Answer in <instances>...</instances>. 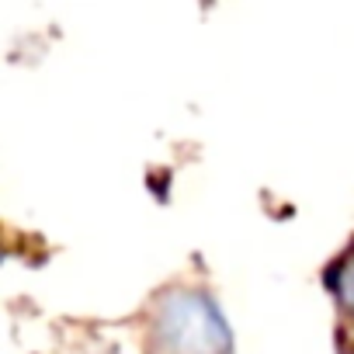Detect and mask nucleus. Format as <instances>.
Here are the masks:
<instances>
[{"label": "nucleus", "mask_w": 354, "mask_h": 354, "mask_svg": "<svg viewBox=\"0 0 354 354\" xmlns=\"http://www.w3.org/2000/svg\"><path fill=\"white\" fill-rule=\"evenodd\" d=\"M153 333L163 354H226L230 344L223 316L195 292L167 295L156 309Z\"/></svg>", "instance_id": "1"}, {"label": "nucleus", "mask_w": 354, "mask_h": 354, "mask_svg": "<svg viewBox=\"0 0 354 354\" xmlns=\"http://www.w3.org/2000/svg\"><path fill=\"white\" fill-rule=\"evenodd\" d=\"M333 285H337V292H340L344 306H347V309H354V257H347V261L337 268Z\"/></svg>", "instance_id": "2"}]
</instances>
